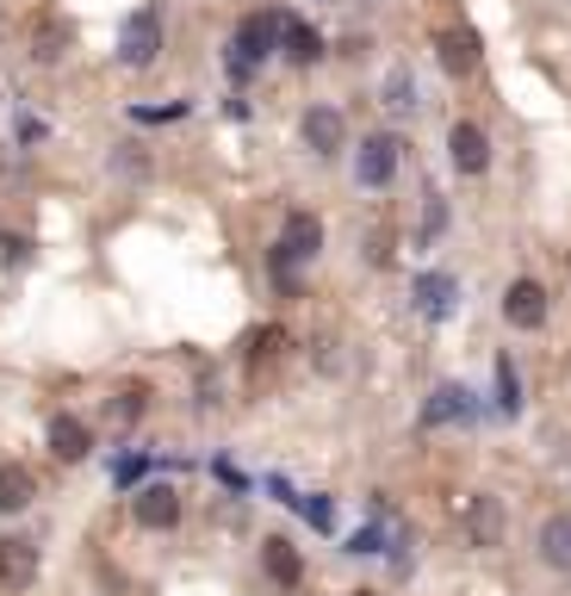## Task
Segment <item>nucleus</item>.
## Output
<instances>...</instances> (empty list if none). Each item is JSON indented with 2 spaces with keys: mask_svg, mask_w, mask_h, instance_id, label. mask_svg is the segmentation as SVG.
Returning <instances> with one entry per match:
<instances>
[{
  "mask_svg": "<svg viewBox=\"0 0 571 596\" xmlns=\"http://www.w3.org/2000/svg\"><path fill=\"white\" fill-rule=\"evenodd\" d=\"M261 559H268V578H273V584H299V578H304V559H299V547H292L286 534L261 541Z\"/></svg>",
  "mask_w": 571,
  "mask_h": 596,
  "instance_id": "ddd939ff",
  "label": "nucleus"
},
{
  "mask_svg": "<svg viewBox=\"0 0 571 596\" xmlns=\"http://www.w3.org/2000/svg\"><path fill=\"white\" fill-rule=\"evenodd\" d=\"M63 44H69V25H63V19H44V25L32 32V56H38V63H56V56H63Z\"/></svg>",
  "mask_w": 571,
  "mask_h": 596,
  "instance_id": "6ab92c4d",
  "label": "nucleus"
},
{
  "mask_svg": "<svg viewBox=\"0 0 571 596\" xmlns=\"http://www.w3.org/2000/svg\"><path fill=\"white\" fill-rule=\"evenodd\" d=\"M304 516H311V522H318V528H330V503H323V497H311V503H304Z\"/></svg>",
  "mask_w": 571,
  "mask_h": 596,
  "instance_id": "a878e982",
  "label": "nucleus"
},
{
  "mask_svg": "<svg viewBox=\"0 0 571 596\" xmlns=\"http://www.w3.org/2000/svg\"><path fill=\"white\" fill-rule=\"evenodd\" d=\"M32 497H38L32 472H25V466H0V510H7V516H19Z\"/></svg>",
  "mask_w": 571,
  "mask_h": 596,
  "instance_id": "f3484780",
  "label": "nucleus"
},
{
  "mask_svg": "<svg viewBox=\"0 0 571 596\" xmlns=\"http://www.w3.org/2000/svg\"><path fill=\"white\" fill-rule=\"evenodd\" d=\"M380 100L392 112H411L416 100H411V75H404V69H392V75H385V88H380Z\"/></svg>",
  "mask_w": 571,
  "mask_h": 596,
  "instance_id": "412c9836",
  "label": "nucleus"
},
{
  "mask_svg": "<svg viewBox=\"0 0 571 596\" xmlns=\"http://www.w3.org/2000/svg\"><path fill=\"white\" fill-rule=\"evenodd\" d=\"M87 448H94V441H87V423H81V417H50V454L56 460H81Z\"/></svg>",
  "mask_w": 571,
  "mask_h": 596,
  "instance_id": "4468645a",
  "label": "nucleus"
},
{
  "mask_svg": "<svg viewBox=\"0 0 571 596\" xmlns=\"http://www.w3.org/2000/svg\"><path fill=\"white\" fill-rule=\"evenodd\" d=\"M156 44H162V25H156V13H137L125 25V50H118V56H125V63H156Z\"/></svg>",
  "mask_w": 571,
  "mask_h": 596,
  "instance_id": "9b49d317",
  "label": "nucleus"
},
{
  "mask_svg": "<svg viewBox=\"0 0 571 596\" xmlns=\"http://www.w3.org/2000/svg\"><path fill=\"white\" fill-rule=\"evenodd\" d=\"M460 516H466V534H473V547H503V503L497 497H485V491H478V497H466L460 503Z\"/></svg>",
  "mask_w": 571,
  "mask_h": 596,
  "instance_id": "f03ea898",
  "label": "nucleus"
},
{
  "mask_svg": "<svg viewBox=\"0 0 571 596\" xmlns=\"http://www.w3.org/2000/svg\"><path fill=\"white\" fill-rule=\"evenodd\" d=\"M540 559L553 565V572H571V516H553L540 528Z\"/></svg>",
  "mask_w": 571,
  "mask_h": 596,
  "instance_id": "dca6fc26",
  "label": "nucleus"
},
{
  "mask_svg": "<svg viewBox=\"0 0 571 596\" xmlns=\"http://www.w3.org/2000/svg\"><path fill=\"white\" fill-rule=\"evenodd\" d=\"M503 317H509V330H540V323H547V286L516 280L503 292Z\"/></svg>",
  "mask_w": 571,
  "mask_h": 596,
  "instance_id": "7ed1b4c3",
  "label": "nucleus"
},
{
  "mask_svg": "<svg viewBox=\"0 0 571 596\" xmlns=\"http://www.w3.org/2000/svg\"><path fill=\"white\" fill-rule=\"evenodd\" d=\"M143 410H149V392H143V386L112 398V417H118V423H131V417H143Z\"/></svg>",
  "mask_w": 571,
  "mask_h": 596,
  "instance_id": "5701e85b",
  "label": "nucleus"
},
{
  "mask_svg": "<svg viewBox=\"0 0 571 596\" xmlns=\"http://www.w3.org/2000/svg\"><path fill=\"white\" fill-rule=\"evenodd\" d=\"M349 553H380V528H366V534H354V547Z\"/></svg>",
  "mask_w": 571,
  "mask_h": 596,
  "instance_id": "bb28decb",
  "label": "nucleus"
},
{
  "mask_svg": "<svg viewBox=\"0 0 571 596\" xmlns=\"http://www.w3.org/2000/svg\"><path fill=\"white\" fill-rule=\"evenodd\" d=\"M497 410H503V417L522 410V386H516V367L509 361H497Z\"/></svg>",
  "mask_w": 571,
  "mask_h": 596,
  "instance_id": "aec40b11",
  "label": "nucleus"
},
{
  "mask_svg": "<svg viewBox=\"0 0 571 596\" xmlns=\"http://www.w3.org/2000/svg\"><path fill=\"white\" fill-rule=\"evenodd\" d=\"M416 305H423L428 317H447L454 311V280H447V274H423V280H416Z\"/></svg>",
  "mask_w": 571,
  "mask_h": 596,
  "instance_id": "a211bd4d",
  "label": "nucleus"
},
{
  "mask_svg": "<svg viewBox=\"0 0 571 596\" xmlns=\"http://www.w3.org/2000/svg\"><path fill=\"white\" fill-rule=\"evenodd\" d=\"M32 578H38V541L0 534V584H7V590H25Z\"/></svg>",
  "mask_w": 571,
  "mask_h": 596,
  "instance_id": "20e7f679",
  "label": "nucleus"
},
{
  "mask_svg": "<svg viewBox=\"0 0 571 596\" xmlns=\"http://www.w3.org/2000/svg\"><path fill=\"white\" fill-rule=\"evenodd\" d=\"M299 131H304V150H318V156H335L342 137H349V125H342V112L335 106H311Z\"/></svg>",
  "mask_w": 571,
  "mask_h": 596,
  "instance_id": "6e6552de",
  "label": "nucleus"
},
{
  "mask_svg": "<svg viewBox=\"0 0 571 596\" xmlns=\"http://www.w3.org/2000/svg\"><path fill=\"white\" fill-rule=\"evenodd\" d=\"M280 44H286V56L299 69H311V63H323V38L304 25V19H280Z\"/></svg>",
  "mask_w": 571,
  "mask_h": 596,
  "instance_id": "f8f14e48",
  "label": "nucleus"
},
{
  "mask_svg": "<svg viewBox=\"0 0 571 596\" xmlns=\"http://www.w3.org/2000/svg\"><path fill=\"white\" fill-rule=\"evenodd\" d=\"M460 417H473V392H466V386H435L423 423H460Z\"/></svg>",
  "mask_w": 571,
  "mask_h": 596,
  "instance_id": "2eb2a0df",
  "label": "nucleus"
},
{
  "mask_svg": "<svg viewBox=\"0 0 571 596\" xmlns=\"http://www.w3.org/2000/svg\"><path fill=\"white\" fill-rule=\"evenodd\" d=\"M447 150H454V168H460V174H485V162H491V143H485V131H478L473 119H460V125H454Z\"/></svg>",
  "mask_w": 571,
  "mask_h": 596,
  "instance_id": "9d476101",
  "label": "nucleus"
},
{
  "mask_svg": "<svg viewBox=\"0 0 571 596\" xmlns=\"http://www.w3.org/2000/svg\"><path fill=\"white\" fill-rule=\"evenodd\" d=\"M354 596H373V590H354Z\"/></svg>",
  "mask_w": 571,
  "mask_h": 596,
  "instance_id": "cd10ccee",
  "label": "nucleus"
},
{
  "mask_svg": "<svg viewBox=\"0 0 571 596\" xmlns=\"http://www.w3.org/2000/svg\"><path fill=\"white\" fill-rule=\"evenodd\" d=\"M397 150H404V143L385 137V131L361 143V156H354V174H361V187H385V181H392V174H397Z\"/></svg>",
  "mask_w": 571,
  "mask_h": 596,
  "instance_id": "39448f33",
  "label": "nucleus"
},
{
  "mask_svg": "<svg viewBox=\"0 0 571 596\" xmlns=\"http://www.w3.org/2000/svg\"><path fill=\"white\" fill-rule=\"evenodd\" d=\"M131 516H137V528H175V522H180V497L168 485H143L137 497H131Z\"/></svg>",
  "mask_w": 571,
  "mask_h": 596,
  "instance_id": "0eeeda50",
  "label": "nucleus"
},
{
  "mask_svg": "<svg viewBox=\"0 0 571 596\" xmlns=\"http://www.w3.org/2000/svg\"><path fill=\"white\" fill-rule=\"evenodd\" d=\"M435 56H442L447 75H473L478 69V38L466 32V25H447V32H435Z\"/></svg>",
  "mask_w": 571,
  "mask_h": 596,
  "instance_id": "1a4fd4ad",
  "label": "nucleus"
},
{
  "mask_svg": "<svg viewBox=\"0 0 571 596\" xmlns=\"http://www.w3.org/2000/svg\"><path fill=\"white\" fill-rule=\"evenodd\" d=\"M280 348H286V336H280V330H255V342H249V361L261 367V361H273Z\"/></svg>",
  "mask_w": 571,
  "mask_h": 596,
  "instance_id": "4be33fe9",
  "label": "nucleus"
},
{
  "mask_svg": "<svg viewBox=\"0 0 571 596\" xmlns=\"http://www.w3.org/2000/svg\"><path fill=\"white\" fill-rule=\"evenodd\" d=\"M442 224H447V205H442V199H428V212H423V230L435 236V230H442Z\"/></svg>",
  "mask_w": 571,
  "mask_h": 596,
  "instance_id": "393cba45",
  "label": "nucleus"
},
{
  "mask_svg": "<svg viewBox=\"0 0 571 596\" xmlns=\"http://www.w3.org/2000/svg\"><path fill=\"white\" fill-rule=\"evenodd\" d=\"M273 44H280V13H255V19H242L237 38H230V75L249 81Z\"/></svg>",
  "mask_w": 571,
  "mask_h": 596,
  "instance_id": "f257e3e1",
  "label": "nucleus"
},
{
  "mask_svg": "<svg viewBox=\"0 0 571 596\" xmlns=\"http://www.w3.org/2000/svg\"><path fill=\"white\" fill-rule=\"evenodd\" d=\"M366 261H392V236H380V230L366 236Z\"/></svg>",
  "mask_w": 571,
  "mask_h": 596,
  "instance_id": "b1692460",
  "label": "nucleus"
},
{
  "mask_svg": "<svg viewBox=\"0 0 571 596\" xmlns=\"http://www.w3.org/2000/svg\"><path fill=\"white\" fill-rule=\"evenodd\" d=\"M318 249H323V224L311 218V212H292V218H286V236H280V255L292 267H304V261H318Z\"/></svg>",
  "mask_w": 571,
  "mask_h": 596,
  "instance_id": "423d86ee",
  "label": "nucleus"
}]
</instances>
